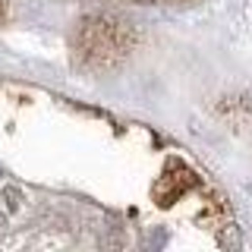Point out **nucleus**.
Instances as JSON below:
<instances>
[]
</instances>
